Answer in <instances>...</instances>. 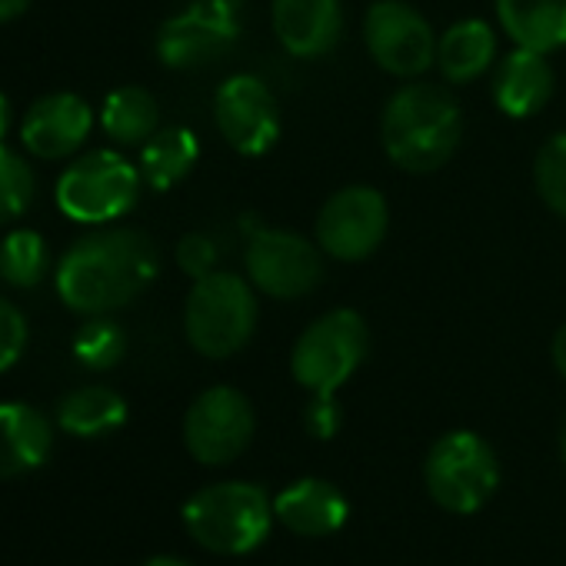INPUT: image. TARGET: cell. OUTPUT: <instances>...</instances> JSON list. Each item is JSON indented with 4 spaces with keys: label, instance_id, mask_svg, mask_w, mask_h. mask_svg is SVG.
<instances>
[{
    "label": "cell",
    "instance_id": "obj_2",
    "mask_svg": "<svg viewBox=\"0 0 566 566\" xmlns=\"http://www.w3.org/2000/svg\"><path fill=\"white\" fill-rule=\"evenodd\" d=\"M463 120L457 101L433 84H403L384 107L380 144L410 174L440 170L460 147Z\"/></svg>",
    "mask_w": 566,
    "mask_h": 566
},
{
    "label": "cell",
    "instance_id": "obj_24",
    "mask_svg": "<svg viewBox=\"0 0 566 566\" xmlns=\"http://www.w3.org/2000/svg\"><path fill=\"white\" fill-rule=\"evenodd\" d=\"M48 266H51L48 240L38 230L18 227L0 240V280H8L11 287L18 291L38 287L48 276Z\"/></svg>",
    "mask_w": 566,
    "mask_h": 566
},
{
    "label": "cell",
    "instance_id": "obj_13",
    "mask_svg": "<svg viewBox=\"0 0 566 566\" xmlns=\"http://www.w3.org/2000/svg\"><path fill=\"white\" fill-rule=\"evenodd\" d=\"M213 124L220 137L243 157L266 154L280 137V111L270 87L253 74H233L213 97Z\"/></svg>",
    "mask_w": 566,
    "mask_h": 566
},
{
    "label": "cell",
    "instance_id": "obj_22",
    "mask_svg": "<svg viewBox=\"0 0 566 566\" xmlns=\"http://www.w3.org/2000/svg\"><path fill=\"white\" fill-rule=\"evenodd\" d=\"M200 157V144L193 130L187 127H160L144 147H140V177L154 190H170L180 184Z\"/></svg>",
    "mask_w": 566,
    "mask_h": 566
},
{
    "label": "cell",
    "instance_id": "obj_28",
    "mask_svg": "<svg viewBox=\"0 0 566 566\" xmlns=\"http://www.w3.org/2000/svg\"><path fill=\"white\" fill-rule=\"evenodd\" d=\"M28 347V317L0 297V374L11 370Z\"/></svg>",
    "mask_w": 566,
    "mask_h": 566
},
{
    "label": "cell",
    "instance_id": "obj_12",
    "mask_svg": "<svg viewBox=\"0 0 566 566\" xmlns=\"http://www.w3.org/2000/svg\"><path fill=\"white\" fill-rule=\"evenodd\" d=\"M253 407L233 387L203 390L184 417V443L207 467L233 463L253 440Z\"/></svg>",
    "mask_w": 566,
    "mask_h": 566
},
{
    "label": "cell",
    "instance_id": "obj_17",
    "mask_svg": "<svg viewBox=\"0 0 566 566\" xmlns=\"http://www.w3.org/2000/svg\"><path fill=\"white\" fill-rule=\"evenodd\" d=\"M347 496L327 480H297L273 500V516L297 536H331L347 523Z\"/></svg>",
    "mask_w": 566,
    "mask_h": 566
},
{
    "label": "cell",
    "instance_id": "obj_23",
    "mask_svg": "<svg viewBox=\"0 0 566 566\" xmlns=\"http://www.w3.org/2000/svg\"><path fill=\"white\" fill-rule=\"evenodd\" d=\"M127 403L111 387H81L67 394L57 407V423L74 437H104L124 427Z\"/></svg>",
    "mask_w": 566,
    "mask_h": 566
},
{
    "label": "cell",
    "instance_id": "obj_15",
    "mask_svg": "<svg viewBox=\"0 0 566 566\" xmlns=\"http://www.w3.org/2000/svg\"><path fill=\"white\" fill-rule=\"evenodd\" d=\"M273 34L291 57H324L344 31V0H273Z\"/></svg>",
    "mask_w": 566,
    "mask_h": 566
},
{
    "label": "cell",
    "instance_id": "obj_6",
    "mask_svg": "<svg viewBox=\"0 0 566 566\" xmlns=\"http://www.w3.org/2000/svg\"><path fill=\"white\" fill-rule=\"evenodd\" d=\"M140 167L117 150H91L77 157L57 180L54 200L77 223H111L140 197Z\"/></svg>",
    "mask_w": 566,
    "mask_h": 566
},
{
    "label": "cell",
    "instance_id": "obj_18",
    "mask_svg": "<svg viewBox=\"0 0 566 566\" xmlns=\"http://www.w3.org/2000/svg\"><path fill=\"white\" fill-rule=\"evenodd\" d=\"M54 447L48 417L28 403H0V476L38 470Z\"/></svg>",
    "mask_w": 566,
    "mask_h": 566
},
{
    "label": "cell",
    "instance_id": "obj_8",
    "mask_svg": "<svg viewBox=\"0 0 566 566\" xmlns=\"http://www.w3.org/2000/svg\"><path fill=\"white\" fill-rule=\"evenodd\" d=\"M247 276L273 301H297L321 287L324 260L317 240H307L294 230L253 227L247 240Z\"/></svg>",
    "mask_w": 566,
    "mask_h": 566
},
{
    "label": "cell",
    "instance_id": "obj_20",
    "mask_svg": "<svg viewBox=\"0 0 566 566\" xmlns=\"http://www.w3.org/2000/svg\"><path fill=\"white\" fill-rule=\"evenodd\" d=\"M496 57V34L486 21L467 18L437 38V67L450 84H470L490 71Z\"/></svg>",
    "mask_w": 566,
    "mask_h": 566
},
{
    "label": "cell",
    "instance_id": "obj_25",
    "mask_svg": "<svg viewBox=\"0 0 566 566\" xmlns=\"http://www.w3.org/2000/svg\"><path fill=\"white\" fill-rule=\"evenodd\" d=\"M38 174L34 167L0 140V223H11L34 203Z\"/></svg>",
    "mask_w": 566,
    "mask_h": 566
},
{
    "label": "cell",
    "instance_id": "obj_26",
    "mask_svg": "<svg viewBox=\"0 0 566 566\" xmlns=\"http://www.w3.org/2000/svg\"><path fill=\"white\" fill-rule=\"evenodd\" d=\"M124 354H127V337L107 314L91 317L74 337V357L87 370H111L124 360Z\"/></svg>",
    "mask_w": 566,
    "mask_h": 566
},
{
    "label": "cell",
    "instance_id": "obj_30",
    "mask_svg": "<svg viewBox=\"0 0 566 566\" xmlns=\"http://www.w3.org/2000/svg\"><path fill=\"white\" fill-rule=\"evenodd\" d=\"M340 423V410L334 403V397H314L311 410H307V427L314 437H331Z\"/></svg>",
    "mask_w": 566,
    "mask_h": 566
},
{
    "label": "cell",
    "instance_id": "obj_19",
    "mask_svg": "<svg viewBox=\"0 0 566 566\" xmlns=\"http://www.w3.org/2000/svg\"><path fill=\"white\" fill-rule=\"evenodd\" d=\"M496 21L516 48L539 54L566 48V0H496Z\"/></svg>",
    "mask_w": 566,
    "mask_h": 566
},
{
    "label": "cell",
    "instance_id": "obj_11",
    "mask_svg": "<svg viewBox=\"0 0 566 566\" xmlns=\"http://www.w3.org/2000/svg\"><path fill=\"white\" fill-rule=\"evenodd\" d=\"M390 227V207L380 190L354 184L327 197L317 213V247L344 263L367 260L380 250Z\"/></svg>",
    "mask_w": 566,
    "mask_h": 566
},
{
    "label": "cell",
    "instance_id": "obj_5",
    "mask_svg": "<svg viewBox=\"0 0 566 566\" xmlns=\"http://www.w3.org/2000/svg\"><path fill=\"white\" fill-rule=\"evenodd\" d=\"M367 350H370L367 321L350 307H337L317 317L297 337L291 354V370L294 380L314 397H334L360 370Z\"/></svg>",
    "mask_w": 566,
    "mask_h": 566
},
{
    "label": "cell",
    "instance_id": "obj_34",
    "mask_svg": "<svg viewBox=\"0 0 566 566\" xmlns=\"http://www.w3.org/2000/svg\"><path fill=\"white\" fill-rule=\"evenodd\" d=\"M144 566H190V563H184V559H177V556H154V559H147Z\"/></svg>",
    "mask_w": 566,
    "mask_h": 566
},
{
    "label": "cell",
    "instance_id": "obj_33",
    "mask_svg": "<svg viewBox=\"0 0 566 566\" xmlns=\"http://www.w3.org/2000/svg\"><path fill=\"white\" fill-rule=\"evenodd\" d=\"M8 130H11V101L0 94V140L8 137Z\"/></svg>",
    "mask_w": 566,
    "mask_h": 566
},
{
    "label": "cell",
    "instance_id": "obj_7",
    "mask_svg": "<svg viewBox=\"0 0 566 566\" xmlns=\"http://www.w3.org/2000/svg\"><path fill=\"white\" fill-rule=\"evenodd\" d=\"M423 480L430 496L450 513H476L500 483V463L490 443L470 430L440 437L427 457Z\"/></svg>",
    "mask_w": 566,
    "mask_h": 566
},
{
    "label": "cell",
    "instance_id": "obj_27",
    "mask_svg": "<svg viewBox=\"0 0 566 566\" xmlns=\"http://www.w3.org/2000/svg\"><path fill=\"white\" fill-rule=\"evenodd\" d=\"M533 180L543 203L566 220V134H553L539 147L533 164Z\"/></svg>",
    "mask_w": 566,
    "mask_h": 566
},
{
    "label": "cell",
    "instance_id": "obj_4",
    "mask_svg": "<svg viewBox=\"0 0 566 566\" xmlns=\"http://www.w3.org/2000/svg\"><path fill=\"white\" fill-rule=\"evenodd\" d=\"M270 500L260 486L227 480L203 486L184 506L187 533L210 553L240 556L256 549L270 533Z\"/></svg>",
    "mask_w": 566,
    "mask_h": 566
},
{
    "label": "cell",
    "instance_id": "obj_35",
    "mask_svg": "<svg viewBox=\"0 0 566 566\" xmlns=\"http://www.w3.org/2000/svg\"><path fill=\"white\" fill-rule=\"evenodd\" d=\"M559 453H563V463H566V423H563V433H559Z\"/></svg>",
    "mask_w": 566,
    "mask_h": 566
},
{
    "label": "cell",
    "instance_id": "obj_32",
    "mask_svg": "<svg viewBox=\"0 0 566 566\" xmlns=\"http://www.w3.org/2000/svg\"><path fill=\"white\" fill-rule=\"evenodd\" d=\"M31 8V0H0V24L18 21Z\"/></svg>",
    "mask_w": 566,
    "mask_h": 566
},
{
    "label": "cell",
    "instance_id": "obj_1",
    "mask_svg": "<svg viewBox=\"0 0 566 566\" xmlns=\"http://www.w3.org/2000/svg\"><path fill=\"white\" fill-rule=\"evenodd\" d=\"M157 276V250L134 227H107L81 237L57 263L54 283L64 307L104 317L137 301Z\"/></svg>",
    "mask_w": 566,
    "mask_h": 566
},
{
    "label": "cell",
    "instance_id": "obj_29",
    "mask_svg": "<svg viewBox=\"0 0 566 566\" xmlns=\"http://www.w3.org/2000/svg\"><path fill=\"white\" fill-rule=\"evenodd\" d=\"M177 263L187 276L200 280L217 270V247L207 233H187L177 243Z\"/></svg>",
    "mask_w": 566,
    "mask_h": 566
},
{
    "label": "cell",
    "instance_id": "obj_9",
    "mask_svg": "<svg viewBox=\"0 0 566 566\" xmlns=\"http://www.w3.org/2000/svg\"><path fill=\"white\" fill-rule=\"evenodd\" d=\"M240 34V0H193L157 31V57L170 71H193L223 57Z\"/></svg>",
    "mask_w": 566,
    "mask_h": 566
},
{
    "label": "cell",
    "instance_id": "obj_10",
    "mask_svg": "<svg viewBox=\"0 0 566 566\" xmlns=\"http://www.w3.org/2000/svg\"><path fill=\"white\" fill-rule=\"evenodd\" d=\"M364 44L377 67L413 81L437 64V34L430 21L403 0H374L364 14Z\"/></svg>",
    "mask_w": 566,
    "mask_h": 566
},
{
    "label": "cell",
    "instance_id": "obj_31",
    "mask_svg": "<svg viewBox=\"0 0 566 566\" xmlns=\"http://www.w3.org/2000/svg\"><path fill=\"white\" fill-rule=\"evenodd\" d=\"M553 367H556V374L566 380V324L556 331V337H553Z\"/></svg>",
    "mask_w": 566,
    "mask_h": 566
},
{
    "label": "cell",
    "instance_id": "obj_14",
    "mask_svg": "<svg viewBox=\"0 0 566 566\" xmlns=\"http://www.w3.org/2000/svg\"><path fill=\"white\" fill-rule=\"evenodd\" d=\"M94 130V111L77 94H48L21 120V144L41 160H64L84 147Z\"/></svg>",
    "mask_w": 566,
    "mask_h": 566
},
{
    "label": "cell",
    "instance_id": "obj_3",
    "mask_svg": "<svg viewBox=\"0 0 566 566\" xmlns=\"http://www.w3.org/2000/svg\"><path fill=\"white\" fill-rule=\"evenodd\" d=\"M184 331L200 357L227 360L240 354L256 331V297L253 283L230 270H213L187 294Z\"/></svg>",
    "mask_w": 566,
    "mask_h": 566
},
{
    "label": "cell",
    "instance_id": "obj_16",
    "mask_svg": "<svg viewBox=\"0 0 566 566\" xmlns=\"http://www.w3.org/2000/svg\"><path fill=\"white\" fill-rule=\"evenodd\" d=\"M553 67L546 61V54L530 51V48H513L493 71V104L506 114V117H533L539 114L549 97H553Z\"/></svg>",
    "mask_w": 566,
    "mask_h": 566
},
{
    "label": "cell",
    "instance_id": "obj_21",
    "mask_svg": "<svg viewBox=\"0 0 566 566\" xmlns=\"http://www.w3.org/2000/svg\"><path fill=\"white\" fill-rule=\"evenodd\" d=\"M101 127L114 144L144 147L160 130V107L157 97L137 84L117 87L107 94L101 107Z\"/></svg>",
    "mask_w": 566,
    "mask_h": 566
}]
</instances>
